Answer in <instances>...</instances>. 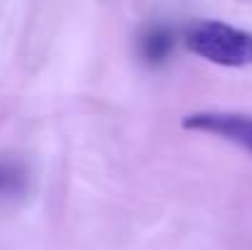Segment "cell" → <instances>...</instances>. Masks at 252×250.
I'll return each mask as SVG.
<instances>
[{
    "label": "cell",
    "mask_w": 252,
    "mask_h": 250,
    "mask_svg": "<svg viewBox=\"0 0 252 250\" xmlns=\"http://www.w3.org/2000/svg\"><path fill=\"white\" fill-rule=\"evenodd\" d=\"M184 44L196 57L218 67H252V32L218 20L191 22L184 30Z\"/></svg>",
    "instance_id": "6da1fadb"
},
{
    "label": "cell",
    "mask_w": 252,
    "mask_h": 250,
    "mask_svg": "<svg viewBox=\"0 0 252 250\" xmlns=\"http://www.w3.org/2000/svg\"><path fill=\"white\" fill-rule=\"evenodd\" d=\"M184 128L225 138V140H230L235 145H243L252 152V115L225 113V110H201V113L186 115Z\"/></svg>",
    "instance_id": "7a4b0ae2"
},
{
    "label": "cell",
    "mask_w": 252,
    "mask_h": 250,
    "mask_svg": "<svg viewBox=\"0 0 252 250\" xmlns=\"http://www.w3.org/2000/svg\"><path fill=\"white\" fill-rule=\"evenodd\" d=\"M176 44V35L167 25H150L142 30L140 39H137V54L142 57V62L159 67L164 64Z\"/></svg>",
    "instance_id": "3957f363"
},
{
    "label": "cell",
    "mask_w": 252,
    "mask_h": 250,
    "mask_svg": "<svg viewBox=\"0 0 252 250\" xmlns=\"http://www.w3.org/2000/svg\"><path fill=\"white\" fill-rule=\"evenodd\" d=\"M22 186H25V177L20 169L0 165V194H17Z\"/></svg>",
    "instance_id": "277c9868"
}]
</instances>
